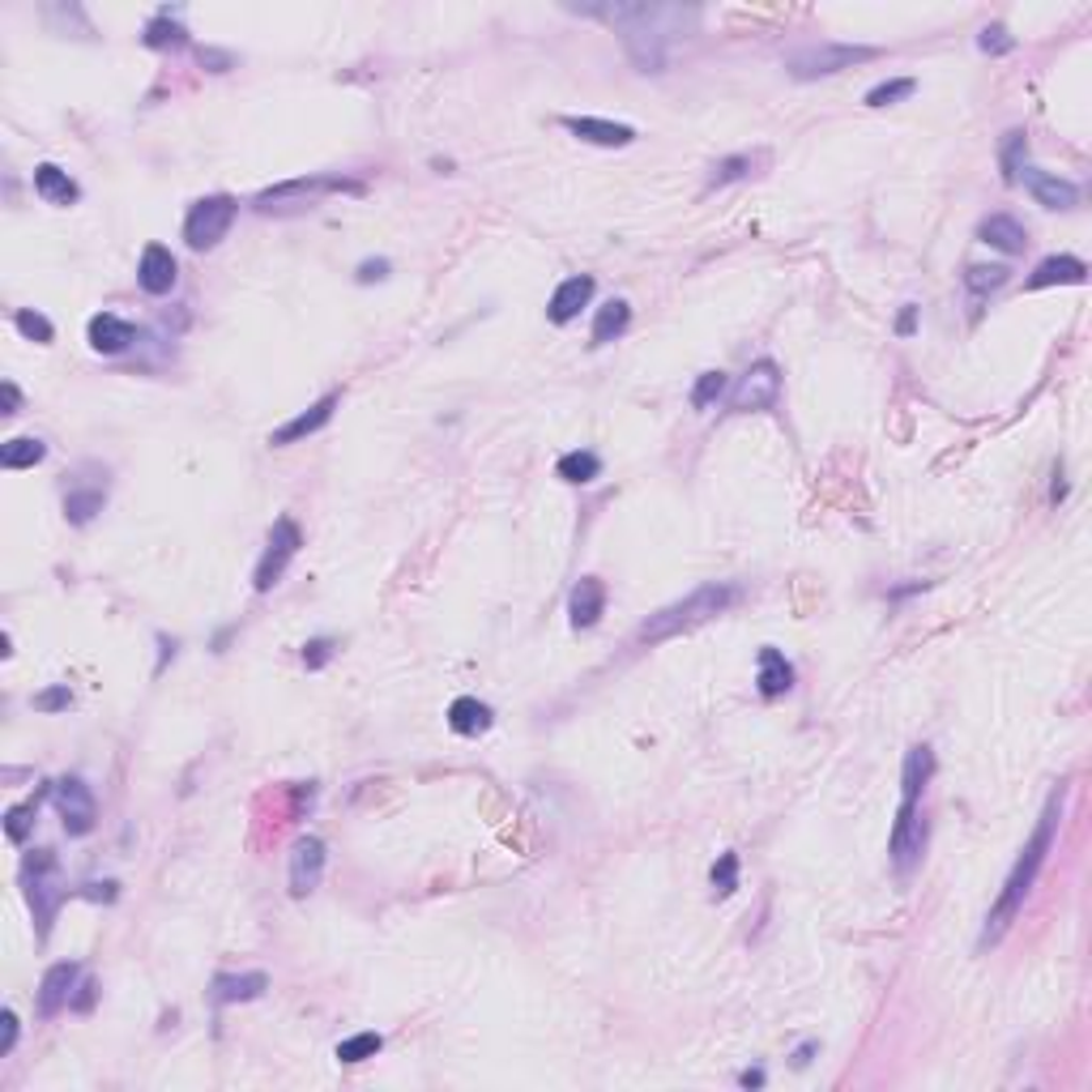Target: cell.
<instances>
[{
    "label": "cell",
    "mask_w": 1092,
    "mask_h": 1092,
    "mask_svg": "<svg viewBox=\"0 0 1092 1092\" xmlns=\"http://www.w3.org/2000/svg\"><path fill=\"white\" fill-rule=\"evenodd\" d=\"M56 811H61V819H65V833H69V837H86V833H95V824H99L95 794H90V785H86L82 777L56 781Z\"/></svg>",
    "instance_id": "11"
},
{
    "label": "cell",
    "mask_w": 1092,
    "mask_h": 1092,
    "mask_svg": "<svg viewBox=\"0 0 1092 1092\" xmlns=\"http://www.w3.org/2000/svg\"><path fill=\"white\" fill-rule=\"evenodd\" d=\"M103 504H107V491H99V487H90V491H69V495H65V516H69L73 525H90V521L103 512Z\"/></svg>",
    "instance_id": "31"
},
{
    "label": "cell",
    "mask_w": 1092,
    "mask_h": 1092,
    "mask_svg": "<svg viewBox=\"0 0 1092 1092\" xmlns=\"http://www.w3.org/2000/svg\"><path fill=\"white\" fill-rule=\"evenodd\" d=\"M385 1045L380 1033H355L346 1041H338V1062H363V1058H376Z\"/></svg>",
    "instance_id": "35"
},
{
    "label": "cell",
    "mask_w": 1092,
    "mask_h": 1092,
    "mask_svg": "<svg viewBox=\"0 0 1092 1092\" xmlns=\"http://www.w3.org/2000/svg\"><path fill=\"white\" fill-rule=\"evenodd\" d=\"M935 777V751L926 743L909 747L905 755V768H901V806H897V819H892V837H888V854H892V867L901 875H909L922 854H926V815H922V794Z\"/></svg>",
    "instance_id": "3"
},
{
    "label": "cell",
    "mask_w": 1092,
    "mask_h": 1092,
    "mask_svg": "<svg viewBox=\"0 0 1092 1092\" xmlns=\"http://www.w3.org/2000/svg\"><path fill=\"white\" fill-rule=\"evenodd\" d=\"M755 666H760L755 687H760V696H764V700H777V696H785V692L794 687V666L785 662V653H781V649L764 645V649H760V658H755Z\"/></svg>",
    "instance_id": "22"
},
{
    "label": "cell",
    "mask_w": 1092,
    "mask_h": 1092,
    "mask_svg": "<svg viewBox=\"0 0 1092 1092\" xmlns=\"http://www.w3.org/2000/svg\"><path fill=\"white\" fill-rule=\"evenodd\" d=\"M325 841L321 837H300L291 850V897H308L325 880Z\"/></svg>",
    "instance_id": "12"
},
{
    "label": "cell",
    "mask_w": 1092,
    "mask_h": 1092,
    "mask_svg": "<svg viewBox=\"0 0 1092 1092\" xmlns=\"http://www.w3.org/2000/svg\"><path fill=\"white\" fill-rule=\"evenodd\" d=\"M44 457H48V444L35 440V436H18L10 444H0V465H5V470H31Z\"/></svg>",
    "instance_id": "29"
},
{
    "label": "cell",
    "mask_w": 1092,
    "mask_h": 1092,
    "mask_svg": "<svg viewBox=\"0 0 1092 1092\" xmlns=\"http://www.w3.org/2000/svg\"><path fill=\"white\" fill-rule=\"evenodd\" d=\"M35 815H39V798H31V802H22V806H10V815H5V833H10V841H14V846H22V841L31 837Z\"/></svg>",
    "instance_id": "36"
},
{
    "label": "cell",
    "mask_w": 1092,
    "mask_h": 1092,
    "mask_svg": "<svg viewBox=\"0 0 1092 1092\" xmlns=\"http://www.w3.org/2000/svg\"><path fill=\"white\" fill-rule=\"evenodd\" d=\"M73 704V692H69V683H61V687H48V692H39L35 696V709L39 713H61V709H69Z\"/></svg>",
    "instance_id": "42"
},
{
    "label": "cell",
    "mask_w": 1092,
    "mask_h": 1092,
    "mask_svg": "<svg viewBox=\"0 0 1092 1092\" xmlns=\"http://www.w3.org/2000/svg\"><path fill=\"white\" fill-rule=\"evenodd\" d=\"M334 192L359 197L363 184H359V180H346V175H300V180H287V184L265 188L252 205H256V214H300V209H312L321 197H334Z\"/></svg>",
    "instance_id": "5"
},
{
    "label": "cell",
    "mask_w": 1092,
    "mask_h": 1092,
    "mask_svg": "<svg viewBox=\"0 0 1092 1092\" xmlns=\"http://www.w3.org/2000/svg\"><path fill=\"white\" fill-rule=\"evenodd\" d=\"M269 990V977L260 973V969H252V973H218L214 977V1003L218 1007H226V1003H252V999H260Z\"/></svg>",
    "instance_id": "24"
},
{
    "label": "cell",
    "mask_w": 1092,
    "mask_h": 1092,
    "mask_svg": "<svg viewBox=\"0 0 1092 1092\" xmlns=\"http://www.w3.org/2000/svg\"><path fill=\"white\" fill-rule=\"evenodd\" d=\"M355 278H359L363 287H368V283H385V278H389V260H385V256H380V260H363Z\"/></svg>",
    "instance_id": "44"
},
{
    "label": "cell",
    "mask_w": 1092,
    "mask_h": 1092,
    "mask_svg": "<svg viewBox=\"0 0 1092 1092\" xmlns=\"http://www.w3.org/2000/svg\"><path fill=\"white\" fill-rule=\"evenodd\" d=\"M82 897H90V901H116V884H112V880H107V884H86Z\"/></svg>",
    "instance_id": "48"
},
{
    "label": "cell",
    "mask_w": 1092,
    "mask_h": 1092,
    "mask_svg": "<svg viewBox=\"0 0 1092 1092\" xmlns=\"http://www.w3.org/2000/svg\"><path fill=\"white\" fill-rule=\"evenodd\" d=\"M977 48H982L986 56H1007V52L1016 48V39L1007 35V27L990 22V27H982V35H977Z\"/></svg>",
    "instance_id": "41"
},
{
    "label": "cell",
    "mask_w": 1092,
    "mask_h": 1092,
    "mask_svg": "<svg viewBox=\"0 0 1092 1092\" xmlns=\"http://www.w3.org/2000/svg\"><path fill=\"white\" fill-rule=\"evenodd\" d=\"M1088 283V265L1079 256H1045L1028 278L1024 291H1045V287H1084Z\"/></svg>",
    "instance_id": "19"
},
{
    "label": "cell",
    "mask_w": 1092,
    "mask_h": 1092,
    "mask_svg": "<svg viewBox=\"0 0 1092 1092\" xmlns=\"http://www.w3.org/2000/svg\"><path fill=\"white\" fill-rule=\"evenodd\" d=\"M880 48H858V44H806L794 48L785 56V73L798 82H815V78H833L841 69H854L863 61H875Z\"/></svg>",
    "instance_id": "6"
},
{
    "label": "cell",
    "mask_w": 1092,
    "mask_h": 1092,
    "mask_svg": "<svg viewBox=\"0 0 1092 1092\" xmlns=\"http://www.w3.org/2000/svg\"><path fill=\"white\" fill-rule=\"evenodd\" d=\"M738 598H743L738 585H730V581H704V585H696L687 598H679V602L662 607L658 615H649L636 636H641V645H662V641H670V636H679V632H687V628H700V624L726 615Z\"/></svg>",
    "instance_id": "4"
},
{
    "label": "cell",
    "mask_w": 1092,
    "mask_h": 1092,
    "mask_svg": "<svg viewBox=\"0 0 1092 1092\" xmlns=\"http://www.w3.org/2000/svg\"><path fill=\"white\" fill-rule=\"evenodd\" d=\"M590 300H594V278H590V273H573V278H564L556 287L551 304H546V321L568 325V321L581 317V308H590Z\"/></svg>",
    "instance_id": "16"
},
{
    "label": "cell",
    "mask_w": 1092,
    "mask_h": 1092,
    "mask_svg": "<svg viewBox=\"0 0 1092 1092\" xmlns=\"http://www.w3.org/2000/svg\"><path fill=\"white\" fill-rule=\"evenodd\" d=\"M14 325H18L22 338H31V342H39V346H52V338H56L52 321H48L44 312H31V308H22V312L14 317Z\"/></svg>",
    "instance_id": "37"
},
{
    "label": "cell",
    "mask_w": 1092,
    "mask_h": 1092,
    "mask_svg": "<svg viewBox=\"0 0 1092 1092\" xmlns=\"http://www.w3.org/2000/svg\"><path fill=\"white\" fill-rule=\"evenodd\" d=\"M78 982H82V965H73V960H61V965H52V969L44 973V982H39V999H35L39 1016H44V1020L61 1016V1011L73 1003V990H78Z\"/></svg>",
    "instance_id": "13"
},
{
    "label": "cell",
    "mask_w": 1092,
    "mask_h": 1092,
    "mask_svg": "<svg viewBox=\"0 0 1092 1092\" xmlns=\"http://www.w3.org/2000/svg\"><path fill=\"white\" fill-rule=\"evenodd\" d=\"M914 329H918V304H905L901 317H897V334H901V338H914Z\"/></svg>",
    "instance_id": "46"
},
{
    "label": "cell",
    "mask_w": 1092,
    "mask_h": 1092,
    "mask_svg": "<svg viewBox=\"0 0 1092 1092\" xmlns=\"http://www.w3.org/2000/svg\"><path fill=\"white\" fill-rule=\"evenodd\" d=\"M1007 265H969L965 269V291L973 295V300H982V295H990V291H999L1003 283H1007Z\"/></svg>",
    "instance_id": "32"
},
{
    "label": "cell",
    "mask_w": 1092,
    "mask_h": 1092,
    "mask_svg": "<svg viewBox=\"0 0 1092 1092\" xmlns=\"http://www.w3.org/2000/svg\"><path fill=\"white\" fill-rule=\"evenodd\" d=\"M300 546H304V533H300V525H295L291 516H278V521H273L269 542H265V556H260L256 577H252L256 594H269L273 585L283 581V573H287V568H291V560L300 556Z\"/></svg>",
    "instance_id": "9"
},
{
    "label": "cell",
    "mask_w": 1092,
    "mask_h": 1092,
    "mask_svg": "<svg viewBox=\"0 0 1092 1092\" xmlns=\"http://www.w3.org/2000/svg\"><path fill=\"white\" fill-rule=\"evenodd\" d=\"M726 393H730V376L726 372H700L696 385H692V406L696 410H713Z\"/></svg>",
    "instance_id": "34"
},
{
    "label": "cell",
    "mask_w": 1092,
    "mask_h": 1092,
    "mask_svg": "<svg viewBox=\"0 0 1092 1092\" xmlns=\"http://www.w3.org/2000/svg\"><path fill=\"white\" fill-rule=\"evenodd\" d=\"M329 658H334V641L321 636V641H308V645H304V666H308V670L329 666Z\"/></svg>",
    "instance_id": "43"
},
{
    "label": "cell",
    "mask_w": 1092,
    "mask_h": 1092,
    "mask_svg": "<svg viewBox=\"0 0 1092 1092\" xmlns=\"http://www.w3.org/2000/svg\"><path fill=\"white\" fill-rule=\"evenodd\" d=\"M602 611H607V585H602L598 577H581V581L573 585V598H568L573 628H577V632L594 628V624L602 619Z\"/></svg>",
    "instance_id": "21"
},
{
    "label": "cell",
    "mask_w": 1092,
    "mask_h": 1092,
    "mask_svg": "<svg viewBox=\"0 0 1092 1092\" xmlns=\"http://www.w3.org/2000/svg\"><path fill=\"white\" fill-rule=\"evenodd\" d=\"M738 1079H743V1088H760V1084H764V1071L755 1067V1071H743Z\"/></svg>",
    "instance_id": "51"
},
{
    "label": "cell",
    "mask_w": 1092,
    "mask_h": 1092,
    "mask_svg": "<svg viewBox=\"0 0 1092 1092\" xmlns=\"http://www.w3.org/2000/svg\"><path fill=\"white\" fill-rule=\"evenodd\" d=\"M1016 184H1024L1033 192V201L1045 205V209H1075V201H1079V188L1071 180H1062L1054 171H1041V167H1020Z\"/></svg>",
    "instance_id": "14"
},
{
    "label": "cell",
    "mask_w": 1092,
    "mask_h": 1092,
    "mask_svg": "<svg viewBox=\"0 0 1092 1092\" xmlns=\"http://www.w3.org/2000/svg\"><path fill=\"white\" fill-rule=\"evenodd\" d=\"M95 994H99V986H95V982H82L69 1007H73V1011H90V1007H95Z\"/></svg>",
    "instance_id": "47"
},
{
    "label": "cell",
    "mask_w": 1092,
    "mask_h": 1092,
    "mask_svg": "<svg viewBox=\"0 0 1092 1092\" xmlns=\"http://www.w3.org/2000/svg\"><path fill=\"white\" fill-rule=\"evenodd\" d=\"M709 880H713V892H717V897H734V888H738V854H721V858L713 863Z\"/></svg>",
    "instance_id": "39"
},
{
    "label": "cell",
    "mask_w": 1092,
    "mask_h": 1092,
    "mask_svg": "<svg viewBox=\"0 0 1092 1092\" xmlns=\"http://www.w3.org/2000/svg\"><path fill=\"white\" fill-rule=\"evenodd\" d=\"M18 406H22V393H18L14 380H5V410H0V414H18Z\"/></svg>",
    "instance_id": "49"
},
{
    "label": "cell",
    "mask_w": 1092,
    "mask_h": 1092,
    "mask_svg": "<svg viewBox=\"0 0 1092 1092\" xmlns=\"http://www.w3.org/2000/svg\"><path fill=\"white\" fill-rule=\"evenodd\" d=\"M556 474H560L564 482H573V487H585V482H594V478L602 474V457H598V453H590V448L564 453V457H560V465H556Z\"/></svg>",
    "instance_id": "28"
},
{
    "label": "cell",
    "mask_w": 1092,
    "mask_h": 1092,
    "mask_svg": "<svg viewBox=\"0 0 1092 1092\" xmlns=\"http://www.w3.org/2000/svg\"><path fill=\"white\" fill-rule=\"evenodd\" d=\"M22 880H27V901H31V909H35L39 935H48V931H52V918H56V909H61V901H65V888H61V880H56V858H52V850L27 854Z\"/></svg>",
    "instance_id": "8"
},
{
    "label": "cell",
    "mask_w": 1092,
    "mask_h": 1092,
    "mask_svg": "<svg viewBox=\"0 0 1092 1092\" xmlns=\"http://www.w3.org/2000/svg\"><path fill=\"white\" fill-rule=\"evenodd\" d=\"M815 1050H819V1045H815V1041H802V1045H798V1050H794V1067H806V1062H811V1054H815Z\"/></svg>",
    "instance_id": "50"
},
{
    "label": "cell",
    "mask_w": 1092,
    "mask_h": 1092,
    "mask_svg": "<svg viewBox=\"0 0 1092 1092\" xmlns=\"http://www.w3.org/2000/svg\"><path fill=\"white\" fill-rule=\"evenodd\" d=\"M141 44H146V48H154V52H167V48H184V44H188V31L175 22V14H171V10H163V14H158L150 27H146Z\"/></svg>",
    "instance_id": "30"
},
{
    "label": "cell",
    "mask_w": 1092,
    "mask_h": 1092,
    "mask_svg": "<svg viewBox=\"0 0 1092 1092\" xmlns=\"http://www.w3.org/2000/svg\"><path fill=\"white\" fill-rule=\"evenodd\" d=\"M239 214V201L226 197V192H214V197H201L188 205V218H184V243L192 252H209L226 239L231 222Z\"/></svg>",
    "instance_id": "7"
},
{
    "label": "cell",
    "mask_w": 1092,
    "mask_h": 1092,
    "mask_svg": "<svg viewBox=\"0 0 1092 1092\" xmlns=\"http://www.w3.org/2000/svg\"><path fill=\"white\" fill-rule=\"evenodd\" d=\"M730 397V414H760V410H777L781 402V368L772 359H760L747 368V376L726 393Z\"/></svg>",
    "instance_id": "10"
},
{
    "label": "cell",
    "mask_w": 1092,
    "mask_h": 1092,
    "mask_svg": "<svg viewBox=\"0 0 1092 1092\" xmlns=\"http://www.w3.org/2000/svg\"><path fill=\"white\" fill-rule=\"evenodd\" d=\"M918 90V82L914 78H897V82H880L871 95H867V107H892V103H901V99H909Z\"/></svg>",
    "instance_id": "38"
},
{
    "label": "cell",
    "mask_w": 1092,
    "mask_h": 1092,
    "mask_svg": "<svg viewBox=\"0 0 1092 1092\" xmlns=\"http://www.w3.org/2000/svg\"><path fill=\"white\" fill-rule=\"evenodd\" d=\"M448 726L457 734H465V738H478L482 730H491V709L482 700H474V696H457L448 704Z\"/></svg>",
    "instance_id": "26"
},
{
    "label": "cell",
    "mask_w": 1092,
    "mask_h": 1092,
    "mask_svg": "<svg viewBox=\"0 0 1092 1092\" xmlns=\"http://www.w3.org/2000/svg\"><path fill=\"white\" fill-rule=\"evenodd\" d=\"M977 239L999 248V252H1007V256H1020L1028 248V226L1020 218H1011V214H990V218L977 222Z\"/></svg>",
    "instance_id": "20"
},
{
    "label": "cell",
    "mask_w": 1092,
    "mask_h": 1092,
    "mask_svg": "<svg viewBox=\"0 0 1092 1092\" xmlns=\"http://www.w3.org/2000/svg\"><path fill=\"white\" fill-rule=\"evenodd\" d=\"M564 129L590 146H607V150H619V146H632L636 141V129L632 124H619V120H602V116H564Z\"/></svg>",
    "instance_id": "18"
},
{
    "label": "cell",
    "mask_w": 1092,
    "mask_h": 1092,
    "mask_svg": "<svg viewBox=\"0 0 1092 1092\" xmlns=\"http://www.w3.org/2000/svg\"><path fill=\"white\" fill-rule=\"evenodd\" d=\"M751 171V158L747 154H734V158H721V163H713V171H709V188H726V184H734V180H743Z\"/></svg>",
    "instance_id": "40"
},
{
    "label": "cell",
    "mask_w": 1092,
    "mask_h": 1092,
    "mask_svg": "<svg viewBox=\"0 0 1092 1092\" xmlns=\"http://www.w3.org/2000/svg\"><path fill=\"white\" fill-rule=\"evenodd\" d=\"M628 325H632V308H628L624 300L602 304V308H598V317H594V346H611L615 338H624V334H628Z\"/></svg>",
    "instance_id": "27"
},
{
    "label": "cell",
    "mask_w": 1092,
    "mask_h": 1092,
    "mask_svg": "<svg viewBox=\"0 0 1092 1092\" xmlns=\"http://www.w3.org/2000/svg\"><path fill=\"white\" fill-rule=\"evenodd\" d=\"M624 35V48L641 73H662L670 61V35L696 22V10L679 5H594L585 10Z\"/></svg>",
    "instance_id": "2"
},
{
    "label": "cell",
    "mask_w": 1092,
    "mask_h": 1092,
    "mask_svg": "<svg viewBox=\"0 0 1092 1092\" xmlns=\"http://www.w3.org/2000/svg\"><path fill=\"white\" fill-rule=\"evenodd\" d=\"M175 278H180V265H175L171 248L150 243V248L141 252V260H137V287H141L146 295H171Z\"/></svg>",
    "instance_id": "15"
},
{
    "label": "cell",
    "mask_w": 1092,
    "mask_h": 1092,
    "mask_svg": "<svg viewBox=\"0 0 1092 1092\" xmlns=\"http://www.w3.org/2000/svg\"><path fill=\"white\" fill-rule=\"evenodd\" d=\"M338 402H342V397H338V393H325V397H321V402H317V406H308V410H304V414H295V419H291V423H283V427H278V431H273V436H269V444H273V448H287V444H300V440H308V436H317V431H321V427H325V423H329V419H334V410H338Z\"/></svg>",
    "instance_id": "17"
},
{
    "label": "cell",
    "mask_w": 1092,
    "mask_h": 1092,
    "mask_svg": "<svg viewBox=\"0 0 1092 1092\" xmlns=\"http://www.w3.org/2000/svg\"><path fill=\"white\" fill-rule=\"evenodd\" d=\"M35 192H39L48 205H61V209L82 197L78 180H73L69 171H61L56 163H39V167H35Z\"/></svg>",
    "instance_id": "25"
},
{
    "label": "cell",
    "mask_w": 1092,
    "mask_h": 1092,
    "mask_svg": "<svg viewBox=\"0 0 1092 1092\" xmlns=\"http://www.w3.org/2000/svg\"><path fill=\"white\" fill-rule=\"evenodd\" d=\"M133 342H137V329H133L124 317L99 312V317L90 321V346H95L99 355H124Z\"/></svg>",
    "instance_id": "23"
},
{
    "label": "cell",
    "mask_w": 1092,
    "mask_h": 1092,
    "mask_svg": "<svg viewBox=\"0 0 1092 1092\" xmlns=\"http://www.w3.org/2000/svg\"><path fill=\"white\" fill-rule=\"evenodd\" d=\"M1024 154H1028V133L1024 129H1011L999 146V167H1003V180L1016 184L1020 180V167H1024Z\"/></svg>",
    "instance_id": "33"
},
{
    "label": "cell",
    "mask_w": 1092,
    "mask_h": 1092,
    "mask_svg": "<svg viewBox=\"0 0 1092 1092\" xmlns=\"http://www.w3.org/2000/svg\"><path fill=\"white\" fill-rule=\"evenodd\" d=\"M1062 785L1050 794V802H1045V811H1041V819H1037V829H1033V837H1028V846L1020 850V858H1016V867L1007 871V880H1003V892H999V901L990 905V914H986V926H982V948H994L1011 926H1016V918H1020V909H1024V901H1028V892H1033V884H1037V875H1041V867H1045V858H1050V850H1054V833H1058V819H1062Z\"/></svg>",
    "instance_id": "1"
},
{
    "label": "cell",
    "mask_w": 1092,
    "mask_h": 1092,
    "mask_svg": "<svg viewBox=\"0 0 1092 1092\" xmlns=\"http://www.w3.org/2000/svg\"><path fill=\"white\" fill-rule=\"evenodd\" d=\"M0 1024H5V1041H0V1058H5V1054H14V1045H18V1028H22V1024H18V1016H14V1011L0 1016Z\"/></svg>",
    "instance_id": "45"
}]
</instances>
